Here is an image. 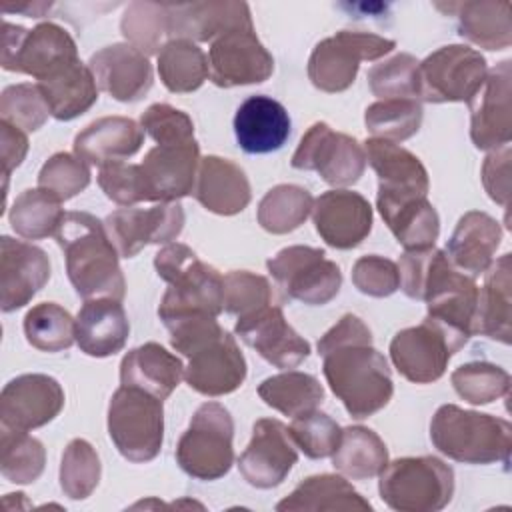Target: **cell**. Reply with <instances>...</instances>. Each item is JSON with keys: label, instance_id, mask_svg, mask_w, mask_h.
Returning <instances> with one entry per match:
<instances>
[{"label": "cell", "instance_id": "1", "mask_svg": "<svg viewBox=\"0 0 512 512\" xmlns=\"http://www.w3.org/2000/svg\"><path fill=\"white\" fill-rule=\"evenodd\" d=\"M318 354L330 390L352 418H368L390 402L388 360L372 346V332L356 314H344L318 340Z\"/></svg>", "mask_w": 512, "mask_h": 512}, {"label": "cell", "instance_id": "2", "mask_svg": "<svg viewBox=\"0 0 512 512\" xmlns=\"http://www.w3.org/2000/svg\"><path fill=\"white\" fill-rule=\"evenodd\" d=\"M170 344L188 358L186 384L204 396H224L246 380V360L234 336L214 316L196 314L166 324Z\"/></svg>", "mask_w": 512, "mask_h": 512}, {"label": "cell", "instance_id": "3", "mask_svg": "<svg viewBox=\"0 0 512 512\" xmlns=\"http://www.w3.org/2000/svg\"><path fill=\"white\" fill-rule=\"evenodd\" d=\"M54 238L64 252L70 284L80 298L122 302L126 280L118 262L120 254L102 220L90 212H66Z\"/></svg>", "mask_w": 512, "mask_h": 512}, {"label": "cell", "instance_id": "4", "mask_svg": "<svg viewBox=\"0 0 512 512\" xmlns=\"http://www.w3.org/2000/svg\"><path fill=\"white\" fill-rule=\"evenodd\" d=\"M154 268L168 284L158 306L164 326L196 314L216 318L224 310V276L202 262L190 246L166 244L154 256Z\"/></svg>", "mask_w": 512, "mask_h": 512}, {"label": "cell", "instance_id": "5", "mask_svg": "<svg viewBox=\"0 0 512 512\" xmlns=\"http://www.w3.org/2000/svg\"><path fill=\"white\" fill-rule=\"evenodd\" d=\"M434 448L462 464L508 466L512 450V426L508 420L464 410L456 404H442L430 422Z\"/></svg>", "mask_w": 512, "mask_h": 512}, {"label": "cell", "instance_id": "6", "mask_svg": "<svg viewBox=\"0 0 512 512\" xmlns=\"http://www.w3.org/2000/svg\"><path fill=\"white\" fill-rule=\"evenodd\" d=\"M378 476L382 502L398 512H438L454 496V470L436 456L396 458Z\"/></svg>", "mask_w": 512, "mask_h": 512}, {"label": "cell", "instance_id": "7", "mask_svg": "<svg viewBox=\"0 0 512 512\" xmlns=\"http://www.w3.org/2000/svg\"><path fill=\"white\" fill-rule=\"evenodd\" d=\"M108 436L130 462H150L164 440V406L154 394L120 386L108 404Z\"/></svg>", "mask_w": 512, "mask_h": 512}, {"label": "cell", "instance_id": "8", "mask_svg": "<svg viewBox=\"0 0 512 512\" xmlns=\"http://www.w3.org/2000/svg\"><path fill=\"white\" fill-rule=\"evenodd\" d=\"M234 420L218 402H204L178 440L176 462L196 480H218L234 464Z\"/></svg>", "mask_w": 512, "mask_h": 512}, {"label": "cell", "instance_id": "9", "mask_svg": "<svg viewBox=\"0 0 512 512\" xmlns=\"http://www.w3.org/2000/svg\"><path fill=\"white\" fill-rule=\"evenodd\" d=\"M396 42L372 32L340 30L320 40L308 58V78L322 92H344L356 80L360 62L390 54Z\"/></svg>", "mask_w": 512, "mask_h": 512}, {"label": "cell", "instance_id": "10", "mask_svg": "<svg viewBox=\"0 0 512 512\" xmlns=\"http://www.w3.org/2000/svg\"><path fill=\"white\" fill-rule=\"evenodd\" d=\"M468 336L426 316L418 326L404 328L390 342L394 368L414 384H430L442 378L450 358L464 348Z\"/></svg>", "mask_w": 512, "mask_h": 512}, {"label": "cell", "instance_id": "11", "mask_svg": "<svg viewBox=\"0 0 512 512\" xmlns=\"http://www.w3.org/2000/svg\"><path fill=\"white\" fill-rule=\"evenodd\" d=\"M486 58L464 44H448L418 62V98L430 104L470 102L486 78Z\"/></svg>", "mask_w": 512, "mask_h": 512}, {"label": "cell", "instance_id": "12", "mask_svg": "<svg viewBox=\"0 0 512 512\" xmlns=\"http://www.w3.org/2000/svg\"><path fill=\"white\" fill-rule=\"evenodd\" d=\"M266 266L286 298L308 306L328 304L342 286L338 264L328 260L322 248L288 246L272 256Z\"/></svg>", "mask_w": 512, "mask_h": 512}, {"label": "cell", "instance_id": "13", "mask_svg": "<svg viewBox=\"0 0 512 512\" xmlns=\"http://www.w3.org/2000/svg\"><path fill=\"white\" fill-rule=\"evenodd\" d=\"M78 50L72 36L54 22H42L32 30L4 22L2 68L42 80L62 64L76 60Z\"/></svg>", "mask_w": 512, "mask_h": 512}, {"label": "cell", "instance_id": "14", "mask_svg": "<svg viewBox=\"0 0 512 512\" xmlns=\"http://www.w3.org/2000/svg\"><path fill=\"white\" fill-rule=\"evenodd\" d=\"M290 164L296 170L318 172L334 188H344L362 178L366 152L354 136L336 132L326 122H316L300 138Z\"/></svg>", "mask_w": 512, "mask_h": 512}, {"label": "cell", "instance_id": "15", "mask_svg": "<svg viewBox=\"0 0 512 512\" xmlns=\"http://www.w3.org/2000/svg\"><path fill=\"white\" fill-rule=\"evenodd\" d=\"M106 232L122 258H134L146 244H170L184 228V208L178 202H158L150 208L122 206L106 216Z\"/></svg>", "mask_w": 512, "mask_h": 512}, {"label": "cell", "instance_id": "16", "mask_svg": "<svg viewBox=\"0 0 512 512\" xmlns=\"http://www.w3.org/2000/svg\"><path fill=\"white\" fill-rule=\"evenodd\" d=\"M512 62L502 60L470 98V138L480 150H496L512 138Z\"/></svg>", "mask_w": 512, "mask_h": 512}, {"label": "cell", "instance_id": "17", "mask_svg": "<svg viewBox=\"0 0 512 512\" xmlns=\"http://www.w3.org/2000/svg\"><path fill=\"white\" fill-rule=\"evenodd\" d=\"M208 64L210 80L220 88L260 84L274 72V58L254 28H236L210 42Z\"/></svg>", "mask_w": 512, "mask_h": 512}, {"label": "cell", "instance_id": "18", "mask_svg": "<svg viewBox=\"0 0 512 512\" xmlns=\"http://www.w3.org/2000/svg\"><path fill=\"white\" fill-rule=\"evenodd\" d=\"M298 460L288 426L276 418H260L252 426V438L238 458L242 478L260 490L280 486Z\"/></svg>", "mask_w": 512, "mask_h": 512}, {"label": "cell", "instance_id": "19", "mask_svg": "<svg viewBox=\"0 0 512 512\" xmlns=\"http://www.w3.org/2000/svg\"><path fill=\"white\" fill-rule=\"evenodd\" d=\"M200 164L196 138L160 142L150 148L140 164L146 202H176L192 194Z\"/></svg>", "mask_w": 512, "mask_h": 512}, {"label": "cell", "instance_id": "20", "mask_svg": "<svg viewBox=\"0 0 512 512\" xmlns=\"http://www.w3.org/2000/svg\"><path fill=\"white\" fill-rule=\"evenodd\" d=\"M64 408V390L48 374H20L0 394V426L34 430L52 422Z\"/></svg>", "mask_w": 512, "mask_h": 512}, {"label": "cell", "instance_id": "21", "mask_svg": "<svg viewBox=\"0 0 512 512\" xmlns=\"http://www.w3.org/2000/svg\"><path fill=\"white\" fill-rule=\"evenodd\" d=\"M234 332L276 368H294L310 354L308 340L288 324L280 306L268 304L250 316L238 318Z\"/></svg>", "mask_w": 512, "mask_h": 512}, {"label": "cell", "instance_id": "22", "mask_svg": "<svg viewBox=\"0 0 512 512\" xmlns=\"http://www.w3.org/2000/svg\"><path fill=\"white\" fill-rule=\"evenodd\" d=\"M312 220L316 232L328 246L350 250L370 234L372 206L358 192L334 188L314 200Z\"/></svg>", "mask_w": 512, "mask_h": 512}, {"label": "cell", "instance_id": "23", "mask_svg": "<svg viewBox=\"0 0 512 512\" xmlns=\"http://www.w3.org/2000/svg\"><path fill=\"white\" fill-rule=\"evenodd\" d=\"M0 248V308L14 312L46 286L50 260L42 248L10 236H2Z\"/></svg>", "mask_w": 512, "mask_h": 512}, {"label": "cell", "instance_id": "24", "mask_svg": "<svg viewBox=\"0 0 512 512\" xmlns=\"http://www.w3.org/2000/svg\"><path fill=\"white\" fill-rule=\"evenodd\" d=\"M366 162L378 176L376 200H410L426 198L430 180L424 164L410 150L396 142L368 138L364 142Z\"/></svg>", "mask_w": 512, "mask_h": 512}, {"label": "cell", "instance_id": "25", "mask_svg": "<svg viewBox=\"0 0 512 512\" xmlns=\"http://www.w3.org/2000/svg\"><path fill=\"white\" fill-rule=\"evenodd\" d=\"M88 68L94 74L98 90L118 102H138L154 82L148 56L128 42L100 48L90 56Z\"/></svg>", "mask_w": 512, "mask_h": 512}, {"label": "cell", "instance_id": "26", "mask_svg": "<svg viewBox=\"0 0 512 512\" xmlns=\"http://www.w3.org/2000/svg\"><path fill=\"white\" fill-rule=\"evenodd\" d=\"M168 8V38L190 42H214L222 34L236 28H254L246 2H190L166 4Z\"/></svg>", "mask_w": 512, "mask_h": 512}, {"label": "cell", "instance_id": "27", "mask_svg": "<svg viewBox=\"0 0 512 512\" xmlns=\"http://www.w3.org/2000/svg\"><path fill=\"white\" fill-rule=\"evenodd\" d=\"M288 110L266 94L248 96L234 114V134L246 154H270L290 138Z\"/></svg>", "mask_w": 512, "mask_h": 512}, {"label": "cell", "instance_id": "28", "mask_svg": "<svg viewBox=\"0 0 512 512\" xmlns=\"http://www.w3.org/2000/svg\"><path fill=\"white\" fill-rule=\"evenodd\" d=\"M192 194L208 212L220 216L242 212L252 198L246 172L236 162L220 156L200 158Z\"/></svg>", "mask_w": 512, "mask_h": 512}, {"label": "cell", "instance_id": "29", "mask_svg": "<svg viewBox=\"0 0 512 512\" xmlns=\"http://www.w3.org/2000/svg\"><path fill=\"white\" fill-rule=\"evenodd\" d=\"M500 240V222L486 212L470 210L458 220L446 244V256L454 268L468 274L470 278H476L484 274L494 262Z\"/></svg>", "mask_w": 512, "mask_h": 512}, {"label": "cell", "instance_id": "30", "mask_svg": "<svg viewBox=\"0 0 512 512\" xmlns=\"http://www.w3.org/2000/svg\"><path fill=\"white\" fill-rule=\"evenodd\" d=\"M144 142L142 126L126 116H104L74 138V154L88 166H104L134 156Z\"/></svg>", "mask_w": 512, "mask_h": 512}, {"label": "cell", "instance_id": "31", "mask_svg": "<svg viewBox=\"0 0 512 512\" xmlns=\"http://www.w3.org/2000/svg\"><path fill=\"white\" fill-rule=\"evenodd\" d=\"M130 322L120 300H86L76 316V344L92 358H106L126 346Z\"/></svg>", "mask_w": 512, "mask_h": 512}, {"label": "cell", "instance_id": "32", "mask_svg": "<svg viewBox=\"0 0 512 512\" xmlns=\"http://www.w3.org/2000/svg\"><path fill=\"white\" fill-rule=\"evenodd\" d=\"M484 286L478 288L474 334L510 344L512 336V254H502L484 272Z\"/></svg>", "mask_w": 512, "mask_h": 512}, {"label": "cell", "instance_id": "33", "mask_svg": "<svg viewBox=\"0 0 512 512\" xmlns=\"http://www.w3.org/2000/svg\"><path fill=\"white\" fill-rule=\"evenodd\" d=\"M184 378V364L158 342H146L124 354L120 384L134 386L166 400Z\"/></svg>", "mask_w": 512, "mask_h": 512}, {"label": "cell", "instance_id": "34", "mask_svg": "<svg viewBox=\"0 0 512 512\" xmlns=\"http://www.w3.org/2000/svg\"><path fill=\"white\" fill-rule=\"evenodd\" d=\"M438 10L456 16L458 34L486 50H504L512 44L510 2L470 0L436 4Z\"/></svg>", "mask_w": 512, "mask_h": 512}, {"label": "cell", "instance_id": "35", "mask_svg": "<svg viewBox=\"0 0 512 512\" xmlns=\"http://www.w3.org/2000/svg\"><path fill=\"white\" fill-rule=\"evenodd\" d=\"M38 88L56 120H74L88 112L98 100L92 70L80 60H70L38 80Z\"/></svg>", "mask_w": 512, "mask_h": 512}, {"label": "cell", "instance_id": "36", "mask_svg": "<svg viewBox=\"0 0 512 512\" xmlns=\"http://www.w3.org/2000/svg\"><path fill=\"white\" fill-rule=\"evenodd\" d=\"M278 512L294 510H372V504L354 490L342 474H314L302 480L284 500L276 504Z\"/></svg>", "mask_w": 512, "mask_h": 512}, {"label": "cell", "instance_id": "37", "mask_svg": "<svg viewBox=\"0 0 512 512\" xmlns=\"http://www.w3.org/2000/svg\"><path fill=\"white\" fill-rule=\"evenodd\" d=\"M376 208L404 250L430 248L440 234V218L428 198L376 200Z\"/></svg>", "mask_w": 512, "mask_h": 512}, {"label": "cell", "instance_id": "38", "mask_svg": "<svg viewBox=\"0 0 512 512\" xmlns=\"http://www.w3.org/2000/svg\"><path fill=\"white\" fill-rule=\"evenodd\" d=\"M334 468L350 480H370L388 464L384 440L366 426H348L332 452Z\"/></svg>", "mask_w": 512, "mask_h": 512}, {"label": "cell", "instance_id": "39", "mask_svg": "<svg viewBox=\"0 0 512 512\" xmlns=\"http://www.w3.org/2000/svg\"><path fill=\"white\" fill-rule=\"evenodd\" d=\"M158 74L170 92H194L210 76L208 56L196 42L182 38L168 40L158 52Z\"/></svg>", "mask_w": 512, "mask_h": 512}, {"label": "cell", "instance_id": "40", "mask_svg": "<svg viewBox=\"0 0 512 512\" xmlns=\"http://www.w3.org/2000/svg\"><path fill=\"white\" fill-rule=\"evenodd\" d=\"M258 396L270 408L294 418L316 410L324 400V388L312 374L286 370L262 380Z\"/></svg>", "mask_w": 512, "mask_h": 512}, {"label": "cell", "instance_id": "41", "mask_svg": "<svg viewBox=\"0 0 512 512\" xmlns=\"http://www.w3.org/2000/svg\"><path fill=\"white\" fill-rule=\"evenodd\" d=\"M64 216L62 200L42 188H28L16 196L8 220L18 236L42 240L56 234Z\"/></svg>", "mask_w": 512, "mask_h": 512}, {"label": "cell", "instance_id": "42", "mask_svg": "<svg viewBox=\"0 0 512 512\" xmlns=\"http://www.w3.org/2000/svg\"><path fill=\"white\" fill-rule=\"evenodd\" d=\"M314 198L298 184H278L270 188L258 204V224L270 234H288L300 228L312 214Z\"/></svg>", "mask_w": 512, "mask_h": 512}, {"label": "cell", "instance_id": "43", "mask_svg": "<svg viewBox=\"0 0 512 512\" xmlns=\"http://www.w3.org/2000/svg\"><path fill=\"white\" fill-rule=\"evenodd\" d=\"M46 464L44 444L26 430L0 426V472L8 482L32 484Z\"/></svg>", "mask_w": 512, "mask_h": 512}, {"label": "cell", "instance_id": "44", "mask_svg": "<svg viewBox=\"0 0 512 512\" xmlns=\"http://www.w3.org/2000/svg\"><path fill=\"white\" fill-rule=\"evenodd\" d=\"M24 334L40 352H62L76 342V320L56 302H40L24 316Z\"/></svg>", "mask_w": 512, "mask_h": 512}, {"label": "cell", "instance_id": "45", "mask_svg": "<svg viewBox=\"0 0 512 512\" xmlns=\"http://www.w3.org/2000/svg\"><path fill=\"white\" fill-rule=\"evenodd\" d=\"M422 104L414 98H390L370 104L364 112L366 130L372 138L402 142L412 138L422 124Z\"/></svg>", "mask_w": 512, "mask_h": 512}, {"label": "cell", "instance_id": "46", "mask_svg": "<svg viewBox=\"0 0 512 512\" xmlns=\"http://www.w3.org/2000/svg\"><path fill=\"white\" fill-rule=\"evenodd\" d=\"M102 464L94 446L84 438L66 444L60 460V488L70 500H86L98 486Z\"/></svg>", "mask_w": 512, "mask_h": 512}, {"label": "cell", "instance_id": "47", "mask_svg": "<svg viewBox=\"0 0 512 512\" xmlns=\"http://www.w3.org/2000/svg\"><path fill=\"white\" fill-rule=\"evenodd\" d=\"M450 382L456 394L474 406L500 400L510 390V374L502 366L486 360H474L458 366L452 372Z\"/></svg>", "mask_w": 512, "mask_h": 512}, {"label": "cell", "instance_id": "48", "mask_svg": "<svg viewBox=\"0 0 512 512\" xmlns=\"http://www.w3.org/2000/svg\"><path fill=\"white\" fill-rule=\"evenodd\" d=\"M120 30L142 54H158L168 36V8L158 2H132L124 10Z\"/></svg>", "mask_w": 512, "mask_h": 512}, {"label": "cell", "instance_id": "49", "mask_svg": "<svg viewBox=\"0 0 512 512\" xmlns=\"http://www.w3.org/2000/svg\"><path fill=\"white\" fill-rule=\"evenodd\" d=\"M368 86L380 100L414 98L418 100V60L400 52L384 62L374 64L366 74Z\"/></svg>", "mask_w": 512, "mask_h": 512}, {"label": "cell", "instance_id": "50", "mask_svg": "<svg viewBox=\"0 0 512 512\" xmlns=\"http://www.w3.org/2000/svg\"><path fill=\"white\" fill-rule=\"evenodd\" d=\"M50 116V108L38 88V84H12L0 94V120L24 130L34 132L44 126Z\"/></svg>", "mask_w": 512, "mask_h": 512}, {"label": "cell", "instance_id": "51", "mask_svg": "<svg viewBox=\"0 0 512 512\" xmlns=\"http://www.w3.org/2000/svg\"><path fill=\"white\" fill-rule=\"evenodd\" d=\"M288 432L296 448H300L304 456L312 460L332 456L342 436V428L338 426V422L320 410H310L306 414L294 416Z\"/></svg>", "mask_w": 512, "mask_h": 512}, {"label": "cell", "instance_id": "52", "mask_svg": "<svg viewBox=\"0 0 512 512\" xmlns=\"http://www.w3.org/2000/svg\"><path fill=\"white\" fill-rule=\"evenodd\" d=\"M90 184V168L70 152L52 154L38 172V188L54 194L58 200H70Z\"/></svg>", "mask_w": 512, "mask_h": 512}, {"label": "cell", "instance_id": "53", "mask_svg": "<svg viewBox=\"0 0 512 512\" xmlns=\"http://www.w3.org/2000/svg\"><path fill=\"white\" fill-rule=\"evenodd\" d=\"M272 302L270 282L248 270H232L224 276V310L236 318L250 316Z\"/></svg>", "mask_w": 512, "mask_h": 512}, {"label": "cell", "instance_id": "54", "mask_svg": "<svg viewBox=\"0 0 512 512\" xmlns=\"http://www.w3.org/2000/svg\"><path fill=\"white\" fill-rule=\"evenodd\" d=\"M352 284L366 296L386 298L400 288L398 264L378 254L362 256L352 266Z\"/></svg>", "mask_w": 512, "mask_h": 512}, {"label": "cell", "instance_id": "55", "mask_svg": "<svg viewBox=\"0 0 512 512\" xmlns=\"http://www.w3.org/2000/svg\"><path fill=\"white\" fill-rule=\"evenodd\" d=\"M98 186L102 188L106 198L116 202L118 206H134L138 202H146L140 164H126L122 160L100 166Z\"/></svg>", "mask_w": 512, "mask_h": 512}, {"label": "cell", "instance_id": "56", "mask_svg": "<svg viewBox=\"0 0 512 512\" xmlns=\"http://www.w3.org/2000/svg\"><path fill=\"white\" fill-rule=\"evenodd\" d=\"M140 126L156 144L194 138L192 118L186 112L162 102L152 104L142 112Z\"/></svg>", "mask_w": 512, "mask_h": 512}, {"label": "cell", "instance_id": "57", "mask_svg": "<svg viewBox=\"0 0 512 512\" xmlns=\"http://www.w3.org/2000/svg\"><path fill=\"white\" fill-rule=\"evenodd\" d=\"M510 154V144H506L492 150L482 164V184L488 196L504 208L510 200Z\"/></svg>", "mask_w": 512, "mask_h": 512}, {"label": "cell", "instance_id": "58", "mask_svg": "<svg viewBox=\"0 0 512 512\" xmlns=\"http://www.w3.org/2000/svg\"><path fill=\"white\" fill-rule=\"evenodd\" d=\"M0 148H2V166L4 180H8L10 172L22 164L28 152V136L24 130L0 120Z\"/></svg>", "mask_w": 512, "mask_h": 512}, {"label": "cell", "instance_id": "59", "mask_svg": "<svg viewBox=\"0 0 512 512\" xmlns=\"http://www.w3.org/2000/svg\"><path fill=\"white\" fill-rule=\"evenodd\" d=\"M50 2H24V4H2L4 12H22L28 18H42L46 10H50Z\"/></svg>", "mask_w": 512, "mask_h": 512}]
</instances>
